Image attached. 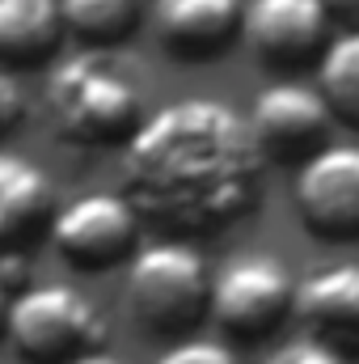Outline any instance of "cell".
I'll use <instances>...</instances> for the list:
<instances>
[{"mask_svg":"<svg viewBox=\"0 0 359 364\" xmlns=\"http://www.w3.org/2000/svg\"><path fill=\"white\" fill-rule=\"evenodd\" d=\"M263 161L245 114L216 97H178L127 136V199L186 233L216 229L250 208Z\"/></svg>","mask_w":359,"mask_h":364,"instance_id":"cell-1","label":"cell"},{"mask_svg":"<svg viewBox=\"0 0 359 364\" xmlns=\"http://www.w3.org/2000/svg\"><path fill=\"white\" fill-rule=\"evenodd\" d=\"M47 106L55 127L81 144L123 140L144 119L140 90L106 51H77L60 60L47 81Z\"/></svg>","mask_w":359,"mask_h":364,"instance_id":"cell-2","label":"cell"},{"mask_svg":"<svg viewBox=\"0 0 359 364\" xmlns=\"http://www.w3.org/2000/svg\"><path fill=\"white\" fill-rule=\"evenodd\" d=\"M123 301H127L131 318L144 331H153V335H182L207 309L211 279H207L203 259L190 246L157 242V246H144L131 259Z\"/></svg>","mask_w":359,"mask_h":364,"instance_id":"cell-3","label":"cell"},{"mask_svg":"<svg viewBox=\"0 0 359 364\" xmlns=\"http://www.w3.org/2000/svg\"><path fill=\"white\" fill-rule=\"evenodd\" d=\"M4 335L13 348L34 364L72 360L77 352L97 348L106 339V326L89 305L68 284H26L4 309Z\"/></svg>","mask_w":359,"mask_h":364,"instance_id":"cell-4","label":"cell"},{"mask_svg":"<svg viewBox=\"0 0 359 364\" xmlns=\"http://www.w3.org/2000/svg\"><path fill=\"white\" fill-rule=\"evenodd\" d=\"M292 296H296V279L287 275L279 259L245 255V259H233L211 279L207 309L216 314L224 331L258 339L283 322V314L292 309Z\"/></svg>","mask_w":359,"mask_h":364,"instance_id":"cell-5","label":"cell"},{"mask_svg":"<svg viewBox=\"0 0 359 364\" xmlns=\"http://www.w3.org/2000/svg\"><path fill=\"white\" fill-rule=\"evenodd\" d=\"M51 242L77 267H110L136 242V203L110 191L77 195L51 216Z\"/></svg>","mask_w":359,"mask_h":364,"instance_id":"cell-6","label":"cell"},{"mask_svg":"<svg viewBox=\"0 0 359 364\" xmlns=\"http://www.w3.org/2000/svg\"><path fill=\"white\" fill-rule=\"evenodd\" d=\"M250 132L267 161H304L330 136V102L309 85H267L250 106Z\"/></svg>","mask_w":359,"mask_h":364,"instance_id":"cell-7","label":"cell"},{"mask_svg":"<svg viewBox=\"0 0 359 364\" xmlns=\"http://www.w3.org/2000/svg\"><path fill=\"white\" fill-rule=\"evenodd\" d=\"M296 208L321 237H359V149L321 144L300 161Z\"/></svg>","mask_w":359,"mask_h":364,"instance_id":"cell-8","label":"cell"},{"mask_svg":"<svg viewBox=\"0 0 359 364\" xmlns=\"http://www.w3.org/2000/svg\"><path fill=\"white\" fill-rule=\"evenodd\" d=\"M241 34L267 64H300L326 47V0H250L241 4Z\"/></svg>","mask_w":359,"mask_h":364,"instance_id":"cell-9","label":"cell"},{"mask_svg":"<svg viewBox=\"0 0 359 364\" xmlns=\"http://www.w3.org/2000/svg\"><path fill=\"white\" fill-rule=\"evenodd\" d=\"M292 309L338 352L359 348V263H330L296 279Z\"/></svg>","mask_w":359,"mask_h":364,"instance_id":"cell-10","label":"cell"},{"mask_svg":"<svg viewBox=\"0 0 359 364\" xmlns=\"http://www.w3.org/2000/svg\"><path fill=\"white\" fill-rule=\"evenodd\" d=\"M153 21L174 55L199 60L216 55L241 30V0H157Z\"/></svg>","mask_w":359,"mask_h":364,"instance_id":"cell-11","label":"cell"},{"mask_svg":"<svg viewBox=\"0 0 359 364\" xmlns=\"http://www.w3.org/2000/svg\"><path fill=\"white\" fill-rule=\"evenodd\" d=\"M55 208V191L43 166L17 153H0V250L21 246Z\"/></svg>","mask_w":359,"mask_h":364,"instance_id":"cell-12","label":"cell"},{"mask_svg":"<svg viewBox=\"0 0 359 364\" xmlns=\"http://www.w3.org/2000/svg\"><path fill=\"white\" fill-rule=\"evenodd\" d=\"M64 34L60 0H0V55L30 64L43 60Z\"/></svg>","mask_w":359,"mask_h":364,"instance_id":"cell-13","label":"cell"},{"mask_svg":"<svg viewBox=\"0 0 359 364\" xmlns=\"http://www.w3.org/2000/svg\"><path fill=\"white\" fill-rule=\"evenodd\" d=\"M317 90L338 119L359 127V26L326 43L317 64Z\"/></svg>","mask_w":359,"mask_h":364,"instance_id":"cell-14","label":"cell"},{"mask_svg":"<svg viewBox=\"0 0 359 364\" xmlns=\"http://www.w3.org/2000/svg\"><path fill=\"white\" fill-rule=\"evenodd\" d=\"M64 26L93 43H114L136 26V0H60Z\"/></svg>","mask_w":359,"mask_h":364,"instance_id":"cell-15","label":"cell"},{"mask_svg":"<svg viewBox=\"0 0 359 364\" xmlns=\"http://www.w3.org/2000/svg\"><path fill=\"white\" fill-rule=\"evenodd\" d=\"M263 364H347V360H343V352H338L334 343L309 335V339H292V343H283V348L270 352Z\"/></svg>","mask_w":359,"mask_h":364,"instance_id":"cell-16","label":"cell"},{"mask_svg":"<svg viewBox=\"0 0 359 364\" xmlns=\"http://www.w3.org/2000/svg\"><path fill=\"white\" fill-rule=\"evenodd\" d=\"M157 364H237V356L220 339H182Z\"/></svg>","mask_w":359,"mask_h":364,"instance_id":"cell-17","label":"cell"},{"mask_svg":"<svg viewBox=\"0 0 359 364\" xmlns=\"http://www.w3.org/2000/svg\"><path fill=\"white\" fill-rule=\"evenodd\" d=\"M21 114V90L9 73H0V132H9Z\"/></svg>","mask_w":359,"mask_h":364,"instance_id":"cell-18","label":"cell"},{"mask_svg":"<svg viewBox=\"0 0 359 364\" xmlns=\"http://www.w3.org/2000/svg\"><path fill=\"white\" fill-rule=\"evenodd\" d=\"M21 284H30L26 279V255H17L9 246V250H0V288H21Z\"/></svg>","mask_w":359,"mask_h":364,"instance_id":"cell-19","label":"cell"},{"mask_svg":"<svg viewBox=\"0 0 359 364\" xmlns=\"http://www.w3.org/2000/svg\"><path fill=\"white\" fill-rule=\"evenodd\" d=\"M68 364H123L118 356H110V352H97V348H85V352H77Z\"/></svg>","mask_w":359,"mask_h":364,"instance_id":"cell-20","label":"cell"},{"mask_svg":"<svg viewBox=\"0 0 359 364\" xmlns=\"http://www.w3.org/2000/svg\"><path fill=\"white\" fill-rule=\"evenodd\" d=\"M330 13H343V17H355L359 21V0H326Z\"/></svg>","mask_w":359,"mask_h":364,"instance_id":"cell-21","label":"cell"},{"mask_svg":"<svg viewBox=\"0 0 359 364\" xmlns=\"http://www.w3.org/2000/svg\"><path fill=\"white\" fill-rule=\"evenodd\" d=\"M4 309H9V301H4V288H0V331H4Z\"/></svg>","mask_w":359,"mask_h":364,"instance_id":"cell-22","label":"cell"}]
</instances>
